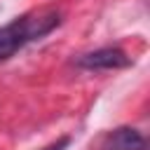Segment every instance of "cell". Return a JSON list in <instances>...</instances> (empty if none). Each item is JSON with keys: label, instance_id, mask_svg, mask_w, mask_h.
Returning <instances> with one entry per match:
<instances>
[{"label": "cell", "instance_id": "obj_2", "mask_svg": "<svg viewBox=\"0 0 150 150\" xmlns=\"http://www.w3.org/2000/svg\"><path fill=\"white\" fill-rule=\"evenodd\" d=\"M75 63L82 70H120V68L131 66V59L120 47H101V49L82 54Z\"/></svg>", "mask_w": 150, "mask_h": 150}, {"label": "cell", "instance_id": "obj_4", "mask_svg": "<svg viewBox=\"0 0 150 150\" xmlns=\"http://www.w3.org/2000/svg\"><path fill=\"white\" fill-rule=\"evenodd\" d=\"M68 143H70V136H61L59 141H54L52 145H47V148H42V150H66Z\"/></svg>", "mask_w": 150, "mask_h": 150}, {"label": "cell", "instance_id": "obj_1", "mask_svg": "<svg viewBox=\"0 0 150 150\" xmlns=\"http://www.w3.org/2000/svg\"><path fill=\"white\" fill-rule=\"evenodd\" d=\"M61 23L59 9H33L0 28V61L12 59L26 45L42 40Z\"/></svg>", "mask_w": 150, "mask_h": 150}, {"label": "cell", "instance_id": "obj_3", "mask_svg": "<svg viewBox=\"0 0 150 150\" xmlns=\"http://www.w3.org/2000/svg\"><path fill=\"white\" fill-rule=\"evenodd\" d=\"M101 150H148V141L134 127H117L103 136Z\"/></svg>", "mask_w": 150, "mask_h": 150}]
</instances>
